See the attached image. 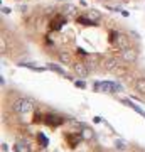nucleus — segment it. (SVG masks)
I'll return each mask as SVG.
<instances>
[{
	"instance_id": "f257e3e1",
	"label": "nucleus",
	"mask_w": 145,
	"mask_h": 152,
	"mask_svg": "<svg viewBox=\"0 0 145 152\" xmlns=\"http://www.w3.org/2000/svg\"><path fill=\"white\" fill-rule=\"evenodd\" d=\"M110 41L113 42V46H117L118 48V51H122V49H128V48H133L135 44L132 42V39H130L128 34L125 32H113V31H110Z\"/></svg>"
},
{
	"instance_id": "f03ea898",
	"label": "nucleus",
	"mask_w": 145,
	"mask_h": 152,
	"mask_svg": "<svg viewBox=\"0 0 145 152\" xmlns=\"http://www.w3.org/2000/svg\"><path fill=\"white\" fill-rule=\"evenodd\" d=\"M69 20L68 17L63 14V12H56L52 17H49V31L51 32H58L64 27V24Z\"/></svg>"
},
{
	"instance_id": "7ed1b4c3",
	"label": "nucleus",
	"mask_w": 145,
	"mask_h": 152,
	"mask_svg": "<svg viewBox=\"0 0 145 152\" xmlns=\"http://www.w3.org/2000/svg\"><path fill=\"white\" fill-rule=\"evenodd\" d=\"M118 58L127 64H135L138 61V49L135 46L128 49H122V51H118Z\"/></svg>"
},
{
	"instance_id": "20e7f679",
	"label": "nucleus",
	"mask_w": 145,
	"mask_h": 152,
	"mask_svg": "<svg viewBox=\"0 0 145 152\" xmlns=\"http://www.w3.org/2000/svg\"><path fill=\"white\" fill-rule=\"evenodd\" d=\"M71 71H73V75L76 76V78H81V80H86L88 76L91 75V71H90V68L85 64V61H74L73 64L69 66Z\"/></svg>"
},
{
	"instance_id": "39448f33",
	"label": "nucleus",
	"mask_w": 145,
	"mask_h": 152,
	"mask_svg": "<svg viewBox=\"0 0 145 152\" xmlns=\"http://www.w3.org/2000/svg\"><path fill=\"white\" fill-rule=\"evenodd\" d=\"M64 122H66V118L59 112H46V115H44V124L49 125V127H54V129L61 127Z\"/></svg>"
},
{
	"instance_id": "423d86ee",
	"label": "nucleus",
	"mask_w": 145,
	"mask_h": 152,
	"mask_svg": "<svg viewBox=\"0 0 145 152\" xmlns=\"http://www.w3.org/2000/svg\"><path fill=\"white\" fill-rule=\"evenodd\" d=\"M83 61H85V64L90 68V71L91 73H95V71L101 69V63H103V58L100 54H86L85 58H83Z\"/></svg>"
},
{
	"instance_id": "0eeeda50",
	"label": "nucleus",
	"mask_w": 145,
	"mask_h": 152,
	"mask_svg": "<svg viewBox=\"0 0 145 152\" xmlns=\"http://www.w3.org/2000/svg\"><path fill=\"white\" fill-rule=\"evenodd\" d=\"M120 63H122V59H120L118 56H108V58H103L101 68H103V71H105V73L111 75V71L115 69Z\"/></svg>"
},
{
	"instance_id": "6e6552de",
	"label": "nucleus",
	"mask_w": 145,
	"mask_h": 152,
	"mask_svg": "<svg viewBox=\"0 0 145 152\" xmlns=\"http://www.w3.org/2000/svg\"><path fill=\"white\" fill-rule=\"evenodd\" d=\"M34 107H36V100L32 98L22 96V103H20V115H29L34 112Z\"/></svg>"
},
{
	"instance_id": "1a4fd4ad",
	"label": "nucleus",
	"mask_w": 145,
	"mask_h": 152,
	"mask_svg": "<svg viewBox=\"0 0 145 152\" xmlns=\"http://www.w3.org/2000/svg\"><path fill=\"white\" fill-rule=\"evenodd\" d=\"M58 61H59L61 64L64 66H71L74 61H73V54H71L69 51H66V49H61L58 51Z\"/></svg>"
},
{
	"instance_id": "9d476101",
	"label": "nucleus",
	"mask_w": 145,
	"mask_h": 152,
	"mask_svg": "<svg viewBox=\"0 0 145 152\" xmlns=\"http://www.w3.org/2000/svg\"><path fill=\"white\" fill-rule=\"evenodd\" d=\"M61 12L64 14L68 19H74V17H78L79 14H78V7L73 5V4H63V7H61Z\"/></svg>"
},
{
	"instance_id": "9b49d317",
	"label": "nucleus",
	"mask_w": 145,
	"mask_h": 152,
	"mask_svg": "<svg viewBox=\"0 0 145 152\" xmlns=\"http://www.w3.org/2000/svg\"><path fill=\"white\" fill-rule=\"evenodd\" d=\"M130 64H127V63H123V61H122V63H120L118 66H117V68H115V69L111 71V75L115 76V78H123V76H127L130 73V68H128Z\"/></svg>"
},
{
	"instance_id": "f8f14e48",
	"label": "nucleus",
	"mask_w": 145,
	"mask_h": 152,
	"mask_svg": "<svg viewBox=\"0 0 145 152\" xmlns=\"http://www.w3.org/2000/svg\"><path fill=\"white\" fill-rule=\"evenodd\" d=\"M81 135H83V140L85 142H90V140H95V139H96L95 130H93L91 127H88V125H83V129H81Z\"/></svg>"
},
{
	"instance_id": "ddd939ff",
	"label": "nucleus",
	"mask_w": 145,
	"mask_h": 152,
	"mask_svg": "<svg viewBox=\"0 0 145 152\" xmlns=\"http://www.w3.org/2000/svg\"><path fill=\"white\" fill-rule=\"evenodd\" d=\"M133 90L138 93L140 96H145V76H140V78H137V80H135Z\"/></svg>"
},
{
	"instance_id": "4468645a",
	"label": "nucleus",
	"mask_w": 145,
	"mask_h": 152,
	"mask_svg": "<svg viewBox=\"0 0 145 152\" xmlns=\"http://www.w3.org/2000/svg\"><path fill=\"white\" fill-rule=\"evenodd\" d=\"M86 15L90 17V19H91L93 22H96L98 26H100V24H101V20H103V14L100 10H95V9H88V10L85 12Z\"/></svg>"
},
{
	"instance_id": "2eb2a0df",
	"label": "nucleus",
	"mask_w": 145,
	"mask_h": 152,
	"mask_svg": "<svg viewBox=\"0 0 145 152\" xmlns=\"http://www.w3.org/2000/svg\"><path fill=\"white\" fill-rule=\"evenodd\" d=\"M17 66H22V68H27V69H32V71H36V73H42V71L47 69V68H41V66H37L36 63H27V61H19Z\"/></svg>"
},
{
	"instance_id": "dca6fc26",
	"label": "nucleus",
	"mask_w": 145,
	"mask_h": 152,
	"mask_svg": "<svg viewBox=\"0 0 145 152\" xmlns=\"http://www.w3.org/2000/svg\"><path fill=\"white\" fill-rule=\"evenodd\" d=\"M117 100H118L120 103H123V105H127V107H130V108H133L135 112H137V113H138V115H142V117L145 118V112H144L142 108H140V107H137L135 103H132L130 100H127V98H117Z\"/></svg>"
},
{
	"instance_id": "f3484780",
	"label": "nucleus",
	"mask_w": 145,
	"mask_h": 152,
	"mask_svg": "<svg viewBox=\"0 0 145 152\" xmlns=\"http://www.w3.org/2000/svg\"><path fill=\"white\" fill-rule=\"evenodd\" d=\"M46 68H47L49 71H54V73H58V75H61V76H66V71L63 69L61 66L54 64V63H47V64H46Z\"/></svg>"
},
{
	"instance_id": "a211bd4d",
	"label": "nucleus",
	"mask_w": 145,
	"mask_h": 152,
	"mask_svg": "<svg viewBox=\"0 0 145 152\" xmlns=\"http://www.w3.org/2000/svg\"><path fill=\"white\" fill-rule=\"evenodd\" d=\"M66 137L69 139V145L71 147H76L81 140H83V135H81V134H79V135H66Z\"/></svg>"
},
{
	"instance_id": "6ab92c4d",
	"label": "nucleus",
	"mask_w": 145,
	"mask_h": 152,
	"mask_svg": "<svg viewBox=\"0 0 145 152\" xmlns=\"http://www.w3.org/2000/svg\"><path fill=\"white\" fill-rule=\"evenodd\" d=\"M44 115L42 112H34V117H32V122L34 124H41V122H44Z\"/></svg>"
},
{
	"instance_id": "aec40b11",
	"label": "nucleus",
	"mask_w": 145,
	"mask_h": 152,
	"mask_svg": "<svg viewBox=\"0 0 145 152\" xmlns=\"http://www.w3.org/2000/svg\"><path fill=\"white\" fill-rule=\"evenodd\" d=\"M73 83H74V86H76V88H79V90H85V88H86L85 80H81V78H76V80H74Z\"/></svg>"
},
{
	"instance_id": "412c9836",
	"label": "nucleus",
	"mask_w": 145,
	"mask_h": 152,
	"mask_svg": "<svg viewBox=\"0 0 145 152\" xmlns=\"http://www.w3.org/2000/svg\"><path fill=\"white\" fill-rule=\"evenodd\" d=\"M115 147H117L118 151H127V145L122 142V139H117V140H115Z\"/></svg>"
},
{
	"instance_id": "4be33fe9",
	"label": "nucleus",
	"mask_w": 145,
	"mask_h": 152,
	"mask_svg": "<svg viewBox=\"0 0 145 152\" xmlns=\"http://www.w3.org/2000/svg\"><path fill=\"white\" fill-rule=\"evenodd\" d=\"M37 137L41 139V145H42V147H46V145H47V139H46V137H44L42 134H39Z\"/></svg>"
},
{
	"instance_id": "5701e85b",
	"label": "nucleus",
	"mask_w": 145,
	"mask_h": 152,
	"mask_svg": "<svg viewBox=\"0 0 145 152\" xmlns=\"http://www.w3.org/2000/svg\"><path fill=\"white\" fill-rule=\"evenodd\" d=\"M17 10L19 12H27V5L26 4H19V5H17Z\"/></svg>"
},
{
	"instance_id": "b1692460",
	"label": "nucleus",
	"mask_w": 145,
	"mask_h": 152,
	"mask_svg": "<svg viewBox=\"0 0 145 152\" xmlns=\"http://www.w3.org/2000/svg\"><path fill=\"white\" fill-rule=\"evenodd\" d=\"M128 36H130V37H133L135 39V41H138V34H137V32H135V31H128Z\"/></svg>"
},
{
	"instance_id": "393cba45",
	"label": "nucleus",
	"mask_w": 145,
	"mask_h": 152,
	"mask_svg": "<svg viewBox=\"0 0 145 152\" xmlns=\"http://www.w3.org/2000/svg\"><path fill=\"white\" fill-rule=\"evenodd\" d=\"M2 151H4V152H9V145H7V144H2Z\"/></svg>"
},
{
	"instance_id": "a878e982",
	"label": "nucleus",
	"mask_w": 145,
	"mask_h": 152,
	"mask_svg": "<svg viewBox=\"0 0 145 152\" xmlns=\"http://www.w3.org/2000/svg\"><path fill=\"white\" fill-rule=\"evenodd\" d=\"M93 122H95V124H100V122H103V120L100 118V117H95V118H93Z\"/></svg>"
},
{
	"instance_id": "bb28decb",
	"label": "nucleus",
	"mask_w": 145,
	"mask_h": 152,
	"mask_svg": "<svg viewBox=\"0 0 145 152\" xmlns=\"http://www.w3.org/2000/svg\"><path fill=\"white\" fill-rule=\"evenodd\" d=\"M10 12V9H5V7H2V14H9Z\"/></svg>"
},
{
	"instance_id": "cd10ccee",
	"label": "nucleus",
	"mask_w": 145,
	"mask_h": 152,
	"mask_svg": "<svg viewBox=\"0 0 145 152\" xmlns=\"http://www.w3.org/2000/svg\"><path fill=\"white\" fill-rule=\"evenodd\" d=\"M101 2H108V0H101Z\"/></svg>"
},
{
	"instance_id": "c85d7f7f",
	"label": "nucleus",
	"mask_w": 145,
	"mask_h": 152,
	"mask_svg": "<svg viewBox=\"0 0 145 152\" xmlns=\"http://www.w3.org/2000/svg\"><path fill=\"white\" fill-rule=\"evenodd\" d=\"M63 2H64V0H63Z\"/></svg>"
},
{
	"instance_id": "c756f323",
	"label": "nucleus",
	"mask_w": 145,
	"mask_h": 152,
	"mask_svg": "<svg viewBox=\"0 0 145 152\" xmlns=\"http://www.w3.org/2000/svg\"><path fill=\"white\" fill-rule=\"evenodd\" d=\"M17 2H19V0H17Z\"/></svg>"
}]
</instances>
